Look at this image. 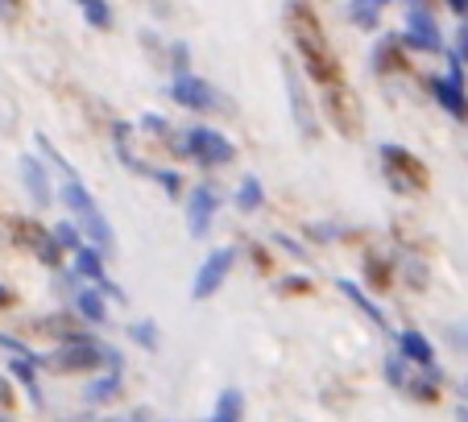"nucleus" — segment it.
Masks as SVG:
<instances>
[{"instance_id": "37998d69", "label": "nucleus", "mask_w": 468, "mask_h": 422, "mask_svg": "<svg viewBox=\"0 0 468 422\" xmlns=\"http://www.w3.org/2000/svg\"><path fill=\"white\" fill-rule=\"evenodd\" d=\"M80 5H88V0H80Z\"/></svg>"}, {"instance_id": "aec40b11", "label": "nucleus", "mask_w": 468, "mask_h": 422, "mask_svg": "<svg viewBox=\"0 0 468 422\" xmlns=\"http://www.w3.org/2000/svg\"><path fill=\"white\" fill-rule=\"evenodd\" d=\"M440 377H443L440 369L410 373V381H407V389H402V394H407V397H415L419 406H435V402H440Z\"/></svg>"}, {"instance_id": "a878e982", "label": "nucleus", "mask_w": 468, "mask_h": 422, "mask_svg": "<svg viewBox=\"0 0 468 422\" xmlns=\"http://www.w3.org/2000/svg\"><path fill=\"white\" fill-rule=\"evenodd\" d=\"M129 340L137 343V348H145V352H158V323L154 319H133L129 323Z\"/></svg>"}, {"instance_id": "9b49d317", "label": "nucleus", "mask_w": 468, "mask_h": 422, "mask_svg": "<svg viewBox=\"0 0 468 422\" xmlns=\"http://www.w3.org/2000/svg\"><path fill=\"white\" fill-rule=\"evenodd\" d=\"M216 211H220V195H216V186L199 183L191 195H186V228H191V237L204 240L207 232H212Z\"/></svg>"}, {"instance_id": "393cba45", "label": "nucleus", "mask_w": 468, "mask_h": 422, "mask_svg": "<svg viewBox=\"0 0 468 422\" xmlns=\"http://www.w3.org/2000/svg\"><path fill=\"white\" fill-rule=\"evenodd\" d=\"M245 418V397H240V389H224L220 397H216V410L207 422H240Z\"/></svg>"}, {"instance_id": "7ed1b4c3", "label": "nucleus", "mask_w": 468, "mask_h": 422, "mask_svg": "<svg viewBox=\"0 0 468 422\" xmlns=\"http://www.w3.org/2000/svg\"><path fill=\"white\" fill-rule=\"evenodd\" d=\"M37 364H50L54 373H96L100 364H108V369H124L121 352L108 348V343L91 340V335H75V340L58 343V348L50 352V356H42Z\"/></svg>"}, {"instance_id": "2eb2a0df", "label": "nucleus", "mask_w": 468, "mask_h": 422, "mask_svg": "<svg viewBox=\"0 0 468 422\" xmlns=\"http://www.w3.org/2000/svg\"><path fill=\"white\" fill-rule=\"evenodd\" d=\"M21 183H26L29 199H34V207H50V199H54L50 174H46V166L34 158V153H26V158H21Z\"/></svg>"}, {"instance_id": "f704fd0d", "label": "nucleus", "mask_w": 468, "mask_h": 422, "mask_svg": "<svg viewBox=\"0 0 468 422\" xmlns=\"http://www.w3.org/2000/svg\"><path fill=\"white\" fill-rule=\"evenodd\" d=\"M456 58L468 62V26H460V34H456Z\"/></svg>"}, {"instance_id": "a211bd4d", "label": "nucleus", "mask_w": 468, "mask_h": 422, "mask_svg": "<svg viewBox=\"0 0 468 422\" xmlns=\"http://www.w3.org/2000/svg\"><path fill=\"white\" fill-rule=\"evenodd\" d=\"M121 385H124L121 369H108V373H100V377H91L88 385H83V402L88 406H108L116 394H121Z\"/></svg>"}, {"instance_id": "4c0bfd02", "label": "nucleus", "mask_w": 468, "mask_h": 422, "mask_svg": "<svg viewBox=\"0 0 468 422\" xmlns=\"http://www.w3.org/2000/svg\"><path fill=\"white\" fill-rule=\"evenodd\" d=\"M448 9L460 13V17H468V0H448Z\"/></svg>"}, {"instance_id": "e433bc0d", "label": "nucleus", "mask_w": 468, "mask_h": 422, "mask_svg": "<svg viewBox=\"0 0 468 422\" xmlns=\"http://www.w3.org/2000/svg\"><path fill=\"white\" fill-rule=\"evenodd\" d=\"M21 0H0V17H17Z\"/></svg>"}, {"instance_id": "79ce46f5", "label": "nucleus", "mask_w": 468, "mask_h": 422, "mask_svg": "<svg viewBox=\"0 0 468 422\" xmlns=\"http://www.w3.org/2000/svg\"><path fill=\"white\" fill-rule=\"evenodd\" d=\"M460 394H464V397H468V377H464V381H460Z\"/></svg>"}, {"instance_id": "a19ab883", "label": "nucleus", "mask_w": 468, "mask_h": 422, "mask_svg": "<svg viewBox=\"0 0 468 422\" xmlns=\"http://www.w3.org/2000/svg\"><path fill=\"white\" fill-rule=\"evenodd\" d=\"M456 418H460V422H468V406H460V410H456Z\"/></svg>"}, {"instance_id": "c9c22d12", "label": "nucleus", "mask_w": 468, "mask_h": 422, "mask_svg": "<svg viewBox=\"0 0 468 422\" xmlns=\"http://www.w3.org/2000/svg\"><path fill=\"white\" fill-rule=\"evenodd\" d=\"M452 335H456L452 343H456L460 352H468V323H464V327H452Z\"/></svg>"}, {"instance_id": "72a5a7b5", "label": "nucleus", "mask_w": 468, "mask_h": 422, "mask_svg": "<svg viewBox=\"0 0 468 422\" xmlns=\"http://www.w3.org/2000/svg\"><path fill=\"white\" fill-rule=\"evenodd\" d=\"M0 348L13 352V356H34V352L26 348V343H21V340H9V335H0Z\"/></svg>"}, {"instance_id": "f03ea898", "label": "nucleus", "mask_w": 468, "mask_h": 422, "mask_svg": "<svg viewBox=\"0 0 468 422\" xmlns=\"http://www.w3.org/2000/svg\"><path fill=\"white\" fill-rule=\"evenodd\" d=\"M58 195H62V207L71 211V220L83 228V240H91V245H96L104 257L116 253V232H112V224H108V216L100 211L96 195L83 186V178H80V174L62 178Z\"/></svg>"}, {"instance_id": "2f4dec72", "label": "nucleus", "mask_w": 468, "mask_h": 422, "mask_svg": "<svg viewBox=\"0 0 468 422\" xmlns=\"http://www.w3.org/2000/svg\"><path fill=\"white\" fill-rule=\"evenodd\" d=\"M142 129L158 132V137H162V141H166V137H170V124H166V121H162V116H158V112H145V116H142Z\"/></svg>"}, {"instance_id": "4468645a", "label": "nucleus", "mask_w": 468, "mask_h": 422, "mask_svg": "<svg viewBox=\"0 0 468 422\" xmlns=\"http://www.w3.org/2000/svg\"><path fill=\"white\" fill-rule=\"evenodd\" d=\"M394 343H398V352L407 356L415 369H435V348H431V340H427L423 332H415V327H402V332L394 335Z\"/></svg>"}, {"instance_id": "412c9836", "label": "nucleus", "mask_w": 468, "mask_h": 422, "mask_svg": "<svg viewBox=\"0 0 468 422\" xmlns=\"http://www.w3.org/2000/svg\"><path fill=\"white\" fill-rule=\"evenodd\" d=\"M398 67H402V37L389 34L373 46V70H378V75H389V70H398Z\"/></svg>"}, {"instance_id": "4be33fe9", "label": "nucleus", "mask_w": 468, "mask_h": 422, "mask_svg": "<svg viewBox=\"0 0 468 422\" xmlns=\"http://www.w3.org/2000/svg\"><path fill=\"white\" fill-rule=\"evenodd\" d=\"M386 9H389V0H348V21L356 29H373Z\"/></svg>"}, {"instance_id": "ea45409f", "label": "nucleus", "mask_w": 468, "mask_h": 422, "mask_svg": "<svg viewBox=\"0 0 468 422\" xmlns=\"http://www.w3.org/2000/svg\"><path fill=\"white\" fill-rule=\"evenodd\" d=\"M5 307H13V290H9V286H0V311H5Z\"/></svg>"}, {"instance_id": "20e7f679", "label": "nucleus", "mask_w": 468, "mask_h": 422, "mask_svg": "<svg viewBox=\"0 0 468 422\" xmlns=\"http://www.w3.org/2000/svg\"><path fill=\"white\" fill-rule=\"evenodd\" d=\"M378 158H381V170H386V178H389V186H394V191H402V195L427 191L431 174H427V166L410 150H402V145L386 141V145L378 150Z\"/></svg>"}, {"instance_id": "423d86ee", "label": "nucleus", "mask_w": 468, "mask_h": 422, "mask_svg": "<svg viewBox=\"0 0 468 422\" xmlns=\"http://www.w3.org/2000/svg\"><path fill=\"white\" fill-rule=\"evenodd\" d=\"M183 141H186V158L199 162L204 170H220L237 158V145H232L220 129H212V124H195V129H186Z\"/></svg>"}, {"instance_id": "f3484780", "label": "nucleus", "mask_w": 468, "mask_h": 422, "mask_svg": "<svg viewBox=\"0 0 468 422\" xmlns=\"http://www.w3.org/2000/svg\"><path fill=\"white\" fill-rule=\"evenodd\" d=\"M71 273H75V278H83V281H91V286H100V290H104V281H108V273H104V253H100L96 245L75 248V265H71Z\"/></svg>"}, {"instance_id": "1a4fd4ad", "label": "nucleus", "mask_w": 468, "mask_h": 422, "mask_svg": "<svg viewBox=\"0 0 468 422\" xmlns=\"http://www.w3.org/2000/svg\"><path fill=\"white\" fill-rule=\"evenodd\" d=\"M232 265H237V248H216V253H207V261L195 269L191 299H195V302H207L212 294H220V286L229 281Z\"/></svg>"}, {"instance_id": "f257e3e1", "label": "nucleus", "mask_w": 468, "mask_h": 422, "mask_svg": "<svg viewBox=\"0 0 468 422\" xmlns=\"http://www.w3.org/2000/svg\"><path fill=\"white\" fill-rule=\"evenodd\" d=\"M286 29H291V42L299 50V62L319 88H332V83H345V70H340V58L332 50L324 34V21L311 9L307 0H291L286 5Z\"/></svg>"}, {"instance_id": "bb28decb", "label": "nucleus", "mask_w": 468, "mask_h": 422, "mask_svg": "<svg viewBox=\"0 0 468 422\" xmlns=\"http://www.w3.org/2000/svg\"><path fill=\"white\" fill-rule=\"evenodd\" d=\"M381 369H386V381H389V385L407 389V381H410V373H415V364H410L407 356H402V352H389V356H386V364H381Z\"/></svg>"}, {"instance_id": "7c9ffc66", "label": "nucleus", "mask_w": 468, "mask_h": 422, "mask_svg": "<svg viewBox=\"0 0 468 422\" xmlns=\"http://www.w3.org/2000/svg\"><path fill=\"white\" fill-rule=\"evenodd\" d=\"M170 62H175V75H191V50H186V42H175L170 46Z\"/></svg>"}, {"instance_id": "0eeeda50", "label": "nucleus", "mask_w": 468, "mask_h": 422, "mask_svg": "<svg viewBox=\"0 0 468 422\" xmlns=\"http://www.w3.org/2000/svg\"><path fill=\"white\" fill-rule=\"evenodd\" d=\"M170 100H175L178 108H186V112H232L229 100H224L207 79H199V75H175Z\"/></svg>"}, {"instance_id": "c85d7f7f", "label": "nucleus", "mask_w": 468, "mask_h": 422, "mask_svg": "<svg viewBox=\"0 0 468 422\" xmlns=\"http://www.w3.org/2000/svg\"><path fill=\"white\" fill-rule=\"evenodd\" d=\"M54 237H58V245L62 248H71V253H75V248H83V228H80V224H54Z\"/></svg>"}, {"instance_id": "cd10ccee", "label": "nucleus", "mask_w": 468, "mask_h": 422, "mask_svg": "<svg viewBox=\"0 0 468 422\" xmlns=\"http://www.w3.org/2000/svg\"><path fill=\"white\" fill-rule=\"evenodd\" d=\"M83 17H88V26H96V29L112 26V9H108V0H88V5H83Z\"/></svg>"}, {"instance_id": "f8f14e48", "label": "nucleus", "mask_w": 468, "mask_h": 422, "mask_svg": "<svg viewBox=\"0 0 468 422\" xmlns=\"http://www.w3.org/2000/svg\"><path fill=\"white\" fill-rule=\"evenodd\" d=\"M402 46H410V50H431V54L443 50V34H440V26H435V17L427 9H407Z\"/></svg>"}, {"instance_id": "9d476101", "label": "nucleus", "mask_w": 468, "mask_h": 422, "mask_svg": "<svg viewBox=\"0 0 468 422\" xmlns=\"http://www.w3.org/2000/svg\"><path fill=\"white\" fill-rule=\"evenodd\" d=\"M286 100H291V116H294V129L303 132V141H315L319 137V116H315V108H311V96H307V88H303V79H299V70L286 62Z\"/></svg>"}, {"instance_id": "58836bf2", "label": "nucleus", "mask_w": 468, "mask_h": 422, "mask_svg": "<svg viewBox=\"0 0 468 422\" xmlns=\"http://www.w3.org/2000/svg\"><path fill=\"white\" fill-rule=\"evenodd\" d=\"M274 240H278V245H282V248H286V253H303V248H299V245H294V240H291V237H274Z\"/></svg>"}, {"instance_id": "dca6fc26", "label": "nucleus", "mask_w": 468, "mask_h": 422, "mask_svg": "<svg viewBox=\"0 0 468 422\" xmlns=\"http://www.w3.org/2000/svg\"><path fill=\"white\" fill-rule=\"evenodd\" d=\"M71 307H75V315H80L83 323H100V327L108 323V299H104L100 286H83V290H75Z\"/></svg>"}, {"instance_id": "6ab92c4d", "label": "nucleus", "mask_w": 468, "mask_h": 422, "mask_svg": "<svg viewBox=\"0 0 468 422\" xmlns=\"http://www.w3.org/2000/svg\"><path fill=\"white\" fill-rule=\"evenodd\" d=\"M336 290H340V294H345V299H348V302H353V307H356V311H361V315H365V319H369V323H373V327H389V323H386V311H381V307H378V302H373V299H369V294H365V290H361V286H356V281L340 278V281H336Z\"/></svg>"}, {"instance_id": "473e14b6", "label": "nucleus", "mask_w": 468, "mask_h": 422, "mask_svg": "<svg viewBox=\"0 0 468 422\" xmlns=\"http://www.w3.org/2000/svg\"><path fill=\"white\" fill-rule=\"evenodd\" d=\"M369 281L373 286H389V269L378 261V257H369Z\"/></svg>"}, {"instance_id": "39448f33", "label": "nucleus", "mask_w": 468, "mask_h": 422, "mask_svg": "<svg viewBox=\"0 0 468 422\" xmlns=\"http://www.w3.org/2000/svg\"><path fill=\"white\" fill-rule=\"evenodd\" d=\"M324 112H327V121H332V129H336L340 137L356 141L365 132V108H361V100H356V91L348 88V83H332V88H324Z\"/></svg>"}, {"instance_id": "ddd939ff", "label": "nucleus", "mask_w": 468, "mask_h": 422, "mask_svg": "<svg viewBox=\"0 0 468 422\" xmlns=\"http://www.w3.org/2000/svg\"><path fill=\"white\" fill-rule=\"evenodd\" d=\"M17 237H21V245L34 248L37 261L50 265V269L62 261V253H67V248L58 245V237H54V228L46 232V228H37V224H26V220H21V224H17Z\"/></svg>"}, {"instance_id": "5701e85b", "label": "nucleus", "mask_w": 468, "mask_h": 422, "mask_svg": "<svg viewBox=\"0 0 468 422\" xmlns=\"http://www.w3.org/2000/svg\"><path fill=\"white\" fill-rule=\"evenodd\" d=\"M34 369H37V356H13L9 361V373L26 385V394L34 397V406H42V389H37V373Z\"/></svg>"}, {"instance_id": "c756f323", "label": "nucleus", "mask_w": 468, "mask_h": 422, "mask_svg": "<svg viewBox=\"0 0 468 422\" xmlns=\"http://www.w3.org/2000/svg\"><path fill=\"white\" fill-rule=\"evenodd\" d=\"M150 178L170 195V199H178V195H183V178H178L175 170H158V166H150Z\"/></svg>"}, {"instance_id": "b1692460", "label": "nucleus", "mask_w": 468, "mask_h": 422, "mask_svg": "<svg viewBox=\"0 0 468 422\" xmlns=\"http://www.w3.org/2000/svg\"><path fill=\"white\" fill-rule=\"evenodd\" d=\"M232 203H237L240 211H257V207H265V186H261V178L257 174H245L237 183V195H232Z\"/></svg>"}, {"instance_id": "6e6552de", "label": "nucleus", "mask_w": 468, "mask_h": 422, "mask_svg": "<svg viewBox=\"0 0 468 422\" xmlns=\"http://www.w3.org/2000/svg\"><path fill=\"white\" fill-rule=\"evenodd\" d=\"M427 91L435 96V104L452 116V121H468V96H464V75H460V58L448 54V75H431Z\"/></svg>"}]
</instances>
